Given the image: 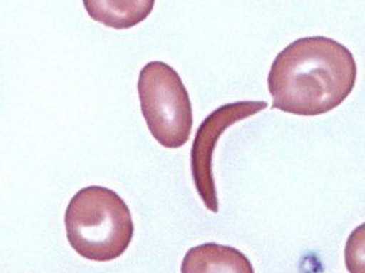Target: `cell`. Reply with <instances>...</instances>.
<instances>
[{
	"label": "cell",
	"mask_w": 365,
	"mask_h": 273,
	"mask_svg": "<svg viewBox=\"0 0 365 273\" xmlns=\"http://www.w3.org/2000/svg\"><path fill=\"white\" fill-rule=\"evenodd\" d=\"M182 273H255V269L248 257L235 247L209 242L185 253Z\"/></svg>",
	"instance_id": "obj_5"
},
{
	"label": "cell",
	"mask_w": 365,
	"mask_h": 273,
	"mask_svg": "<svg viewBox=\"0 0 365 273\" xmlns=\"http://www.w3.org/2000/svg\"><path fill=\"white\" fill-rule=\"evenodd\" d=\"M345 265L349 273H365V223L357 226L346 241Z\"/></svg>",
	"instance_id": "obj_7"
},
{
	"label": "cell",
	"mask_w": 365,
	"mask_h": 273,
	"mask_svg": "<svg viewBox=\"0 0 365 273\" xmlns=\"http://www.w3.org/2000/svg\"><path fill=\"white\" fill-rule=\"evenodd\" d=\"M356 78L354 57L342 43L327 37L297 39L271 66L272 108L300 117L324 115L345 102Z\"/></svg>",
	"instance_id": "obj_1"
},
{
	"label": "cell",
	"mask_w": 365,
	"mask_h": 273,
	"mask_svg": "<svg viewBox=\"0 0 365 273\" xmlns=\"http://www.w3.org/2000/svg\"><path fill=\"white\" fill-rule=\"evenodd\" d=\"M93 21L125 30L140 25L153 11L156 0H83Z\"/></svg>",
	"instance_id": "obj_6"
},
{
	"label": "cell",
	"mask_w": 365,
	"mask_h": 273,
	"mask_svg": "<svg viewBox=\"0 0 365 273\" xmlns=\"http://www.w3.org/2000/svg\"><path fill=\"white\" fill-rule=\"evenodd\" d=\"M268 107L264 101L225 104L206 118L196 131L191 149V170L196 191L211 212H218V196L212 175L215 145L222 134L237 122L259 114Z\"/></svg>",
	"instance_id": "obj_4"
},
{
	"label": "cell",
	"mask_w": 365,
	"mask_h": 273,
	"mask_svg": "<svg viewBox=\"0 0 365 273\" xmlns=\"http://www.w3.org/2000/svg\"><path fill=\"white\" fill-rule=\"evenodd\" d=\"M66 238L78 256L107 262L131 244L134 223L126 202L115 191L90 185L71 199L66 211Z\"/></svg>",
	"instance_id": "obj_2"
},
{
	"label": "cell",
	"mask_w": 365,
	"mask_h": 273,
	"mask_svg": "<svg viewBox=\"0 0 365 273\" xmlns=\"http://www.w3.org/2000/svg\"><path fill=\"white\" fill-rule=\"evenodd\" d=\"M141 111L150 134L168 149L188 143L194 117L191 99L179 73L163 61H150L138 78Z\"/></svg>",
	"instance_id": "obj_3"
}]
</instances>
